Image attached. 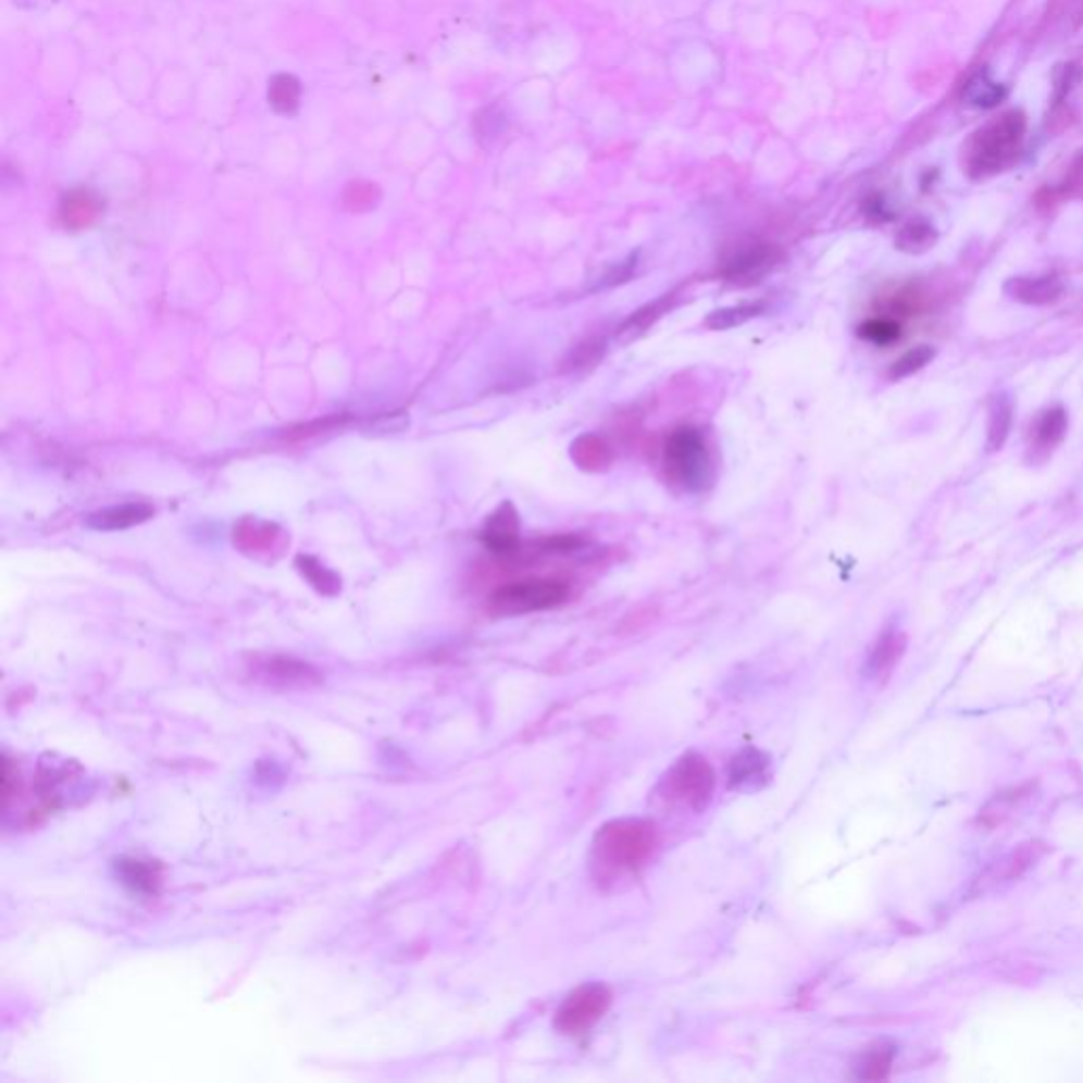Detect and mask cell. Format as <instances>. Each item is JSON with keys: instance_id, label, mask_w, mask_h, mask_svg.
Listing matches in <instances>:
<instances>
[{"instance_id": "6da1fadb", "label": "cell", "mask_w": 1083, "mask_h": 1083, "mask_svg": "<svg viewBox=\"0 0 1083 1083\" xmlns=\"http://www.w3.org/2000/svg\"><path fill=\"white\" fill-rule=\"evenodd\" d=\"M655 823L644 819H617L599 827L593 841V868L601 879L637 872L657 849Z\"/></svg>"}, {"instance_id": "7a4b0ae2", "label": "cell", "mask_w": 1083, "mask_h": 1083, "mask_svg": "<svg viewBox=\"0 0 1083 1083\" xmlns=\"http://www.w3.org/2000/svg\"><path fill=\"white\" fill-rule=\"evenodd\" d=\"M667 478L688 494L705 491L713 481V462L705 432L697 426H677L662 447Z\"/></svg>"}, {"instance_id": "3957f363", "label": "cell", "mask_w": 1083, "mask_h": 1083, "mask_svg": "<svg viewBox=\"0 0 1083 1083\" xmlns=\"http://www.w3.org/2000/svg\"><path fill=\"white\" fill-rule=\"evenodd\" d=\"M1026 134V119L1020 111L1004 113L988 123L969 147L968 170L973 178H988L1016 163Z\"/></svg>"}, {"instance_id": "277c9868", "label": "cell", "mask_w": 1083, "mask_h": 1083, "mask_svg": "<svg viewBox=\"0 0 1083 1083\" xmlns=\"http://www.w3.org/2000/svg\"><path fill=\"white\" fill-rule=\"evenodd\" d=\"M570 599V584L561 578H525L496 588L489 597V610L498 617H523L546 612Z\"/></svg>"}, {"instance_id": "5b68a950", "label": "cell", "mask_w": 1083, "mask_h": 1083, "mask_svg": "<svg viewBox=\"0 0 1083 1083\" xmlns=\"http://www.w3.org/2000/svg\"><path fill=\"white\" fill-rule=\"evenodd\" d=\"M660 787L671 802L684 805L695 812L705 811L715 792V773L707 758L686 754L664 774Z\"/></svg>"}, {"instance_id": "8992f818", "label": "cell", "mask_w": 1083, "mask_h": 1083, "mask_svg": "<svg viewBox=\"0 0 1083 1083\" xmlns=\"http://www.w3.org/2000/svg\"><path fill=\"white\" fill-rule=\"evenodd\" d=\"M612 1006V993L603 984H584L565 997L557 1009L555 1026L559 1033L578 1037L588 1033Z\"/></svg>"}, {"instance_id": "52a82bcc", "label": "cell", "mask_w": 1083, "mask_h": 1083, "mask_svg": "<svg viewBox=\"0 0 1083 1083\" xmlns=\"http://www.w3.org/2000/svg\"><path fill=\"white\" fill-rule=\"evenodd\" d=\"M783 252L773 244H747L729 254L720 267V277L735 286H751L779 265Z\"/></svg>"}, {"instance_id": "ba28073f", "label": "cell", "mask_w": 1083, "mask_h": 1083, "mask_svg": "<svg viewBox=\"0 0 1083 1083\" xmlns=\"http://www.w3.org/2000/svg\"><path fill=\"white\" fill-rule=\"evenodd\" d=\"M233 542L244 555L267 559V557H279L284 552V548L288 546V536L279 525L271 521L244 516L233 527Z\"/></svg>"}, {"instance_id": "9c48e42d", "label": "cell", "mask_w": 1083, "mask_h": 1083, "mask_svg": "<svg viewBox=\"0 0 1083 1083\" xmlns=\"http://www.w3.org/2000/svg\"><path fill=\"white\" fill-rule=\"evenodd\" d=\"M481 542L498 557H512L521 550V519L514 503L506 500L487 516Z\"/></svg>"}, {"instance_id": "30bf717a", "label": "cell", "mask_w": 1083, "mask_h": 1083, "mask_svg": "<svg viewBox=\"0 0 1083 1083\" xmlns=\"http://www.w3.org/2000/svg\"><path fill=\"white\" fill-rule=\"evenodd\" d=\"M1044 843H1037V841L1020 845L1018 849L1007 852L1001 859H997L995 863H991L986 868V872L975 881L973 891L980 893V891L993 889L997 885H1004V883H1009V881L1022 876L1031 866H1035L1044 857Z\"/></svg>"}, {"instance_id": "8fae6325", "label": "cell", "mask_w": 1083, "mask_h": 1083, "mask_svg": "<svg viewBox=\"0 0 1083 1083\" xmlns=\"http://www.w3.org/2000/svg\"><path fill=\"white\" fill-rule=\"evenodd\" d=\"M1069 430V415L1062 407L1044 409L1031 424L1029 430V451L1035 460H1047L1051 451L1065 440Z\"/></svg>"}, {"instance_id": "7c38bea8", "label": "cell", "mask_w": 1083, "mask_h": 1083, "mask_svg": "<svg viewBox=\"0 0 1083 1083\" xmlns=\"http://www.w3.org/2000/svg\"><path fill=\"white\" fill-rule=\"evenodd\" d=\"M1006 292L1018 303L1042 308L1062 297L1065 284L1056 275H1018L1007 282Z\"/></svg>"}, {"instance_id": "4fadbf2b", "label": "cell", "mask_w": 1083, "mask_h": 1083, "mask_svg": "<svg viewBox=\"0 0 1083 1083\" xmlns=\"http://www.w3.org/2000/svg\"><path fill=\"white\" fill-rule=\"evenodd\" d=\"M769 771H771V758L756 747H747L731 760L729 785L740 792L758 789L769 783Z\"/></svg>"}, {"instance_id": "5bb4252c", "label": "cell", "mask_w": 1083, "mask_h": 1083, "mask_svg": "<svg viewBox=\"0 0 1083 1083\" xmlns=\"http://www.w3.org/2000/svg\"><path fill=\"white\" fill-rule=\"evenodd\" d=\"M102 212L100 197L89 189H73L60 201V221L66 229L80 232L91 227Z\"/></svg>"}, {"instance_id": "9a60e30c", "label": "cell", "mask_w": 1083, "mask_h": 1083, "mask_svg": "<svg viewBox=\"0 0 1083 1083\" xmlns=\"http://www.w3.org/2000/svg\"><path fill=\"white\" fill-rule=\"evenodd\" d=\"M680 299H682L680 288H673V290L660 295L655 301L642 306L639 310L628 313L619 326V335H628V337L644 335L648 328H652L657 324L658 320H662L669 311L675 310L677 303H680Z\"/></svg>"}, {"instance_id": "2e32d148", "label": "cell", "mask_w": 1083, "mask_h": 1083, "mask_svg": "<svg viewBox=\"0 0 1083 1083\" xmlns=\"http://www.w3.org/2000/svg\"><path fill=\"white\" fill-rule=\"evenodd\" d=\"M155 514L153 506L145 502L121 503L113 508H104L100 512H94L87 519V525L98 532H116V530H127L134 525H140L149 521Z\"/></svg>"}, {"instance_id": "e0dca14e", "label": "cell", "mask_w": 1083, "mask_h": 1083, "mask_svg": "<svg viewBox=\"0 0 1083 1083\" xmlns=\"http://www.w3.org/2000/svg\"><path fill=\"white\" fill-rule=\"evenodd\" d=\"M570 458L584 472H606L614 462V449L603 436L586 432L570 445Z\"/></svg>"}, {"instance_id": "ac0fdd59", "label": "cell", "mask_w": 1083, "mask_h": 1083, "mask_svg": "<svg viewBox=\"0 0 1083 1083\" xmlns=\"http://www.w3.org/2000/svg\"><path fill=\"white\" fill-rule=\"evenodd\" d=\"M904 650H906V635L895 628L885 631L868 657V675L874 680H885L899 662Z\"/></svg>"}, {"instance_id": "d6986e66", "label": "cell", "mask_w": 1083, "mask_h": 1083, "mask_svg": "<svg viewBox=\"0 0 1083 1083\" xmlns=\"http://www.w3.org/2000/svg\"><path fill=\"white\" fill-rule=\"evenodd\" d=\"M1013 424V404L1007 394H995L988 402V420H986V449L1001 451L1009 438Z\"/></svg>"}, {"instance_id": "ffe728a7", "label": "cell", "mask_w": 1083, "mask_h": 1083, "mask_svg": "<svg viewBox=\"0 0 1083 1083\" xmlns=\"http://www.w3.org/2000/svg\"><path fill=\"white\" fill-rule=\"evenodd\" d=\"M301 80L292 75H275V77L270 80V91H267V100H270L271 109L279 115H295L301 107Z\"/></svg>"}, {"instance_id": "44dd1931", "label": "cell", "mask_w": 1083, "mask_h": 1083, "mask_svg": "<svg viewBox=\"0 0 1083 1083\" xmlns=\"http://www.w3.org/2000/svg\"><path fill=\"white\" fill-rule=\"evenodd\" d=\"M935 241H937L935 227L923 219L906 223L895 235V248L906 254H923L935 246Z\"/></svg>"}, {"instance_id": "7402d4cb", "label": "cell", "mask_w": 1083, "mask_h": 1083, "mask_svg": "<svg viewBox=\"0 0 1083 1083\" xmlns=\"http://www.w3.org/2000/svg\"><path fill=\"white\" fill-rule=\"evenodd\" d=\"M1033 789V785H1022V787H1013V789H1007V792H1001L997 794L982 811H980V817L978 821L984 825V827H997L1006 821L1007 817L1013 812V809L1029 796V792Z\"/></svg>"}, {"instance_id": "603a6c76", "label": "cell", "mask_w": 1083, "mask_h": 1083, "mask_svg": "<svg viewBox=\"0 0 1083 1083\" xmlns=\"http://www.w3.org/2000/svg\"><path fill=\"white\" fill-rule=\"evenodd\" d=\"M608 351V341L603 337H586L581 344L568 351L561 362V373H576L597 366Z\"/></svg>"}, {"instance_id": "cb8c5ba5", "label": "cell", "mask_w": 1083, "mask_h": 1083, "mask_svg": "<svg viewBox=\"0 0 1083 1083\" xmlns=\"http://www.w3.org/2000/svg\"><path fill=\"white\" fill-rule=\"evenodd\" d=\"M767 311V303L764 301H756V303H743V306H731V308H722V310L711 311L707 318H705V326L709 331H731V328H736V326H743L747 324L749 320L762 315Z\"/></svg>"}, {"instance_id": "d4e9b609", "label": "cell", "mask_w": 1083, "mask_h": 1083, "mask_svg": "<svg viewBox=\"0 0 1083 1083\" xmlns=\"http://www.w3.org/2000/svg\"><path fill=\"white\" fill-rule=\"evenodd\" d=\"M1006 87L1001 83L993 80L986 73H980L971 78L966 85V91H963L966 102L975 109H995L997 104H1001L1006 100Z\"/></svg>"}, {"instance_id": "484cf974", "label": "cell", "mask_w": 1083, "mask_h": 1083, "mask_svg": "<svg viewBox=\"0 0 1083 1083\" xmlns=\"http://www.w3.org/2000/svg\"><path fill=\"white\" fill-rule=\"evenodd\" d=\"M895 1058V1047L889 1044H879L870 1047L866 1054H861L857 1062V1078L876 1082L889 1078L891 1067Z\"/></svg>"}, {"instance_id": "4316f807", "label": "cell", "mask_w": 1083, "mask_h": 1083, "mask_svg": "<svg viewBox=\"0 0 1083 1083\" xmlns=\"http://www.w3.org/2000/svg\"><path fill=\"white\" fill-rule=\"evenodd\" d=\"M297 568L299 572L310 581L311 586L324 595H337L341 590V581L339 576L324 568L318 559H313L310 555H301L297 557Z\"/></svg>"}, {"instance_id": "83f0119b", "label": "cell", "mask_w": 1083, "mask_h": 1083, "mask_svg": "<svg viewBox=\"0 0 1083 1083\" xmlns=\"http://www.w3.org/2000/svg\"><path fill=\"white\" fill-rule=\"evenodd\" d=\"M857 335L874 346H891L901 337V324L889 315H879V318L866 320L857 328Z\"/></svg>"}, {"instance_id": "f1b7e54d", "label": "cell", "mask_w": 1083, "mask_h": 1083, "mask_svg": "<svg viewBox=\"0 0 1083 1083\" xmlns=\"http://www.w3.org/2000/svg\"><path fill=\"white\" fill-rule=\"evenodd\" d=\"M379 199H382V189L369 180H351L341 195L344 208L356 214L373 210L379 203Z\"/></svg>"}, {"instance_id": "f546056e", "label": "cell", "mask_w": 1083, "mask_h": 1083, "mask_svg": "<svg viewBox=\"0 0 1083 1083\" xmlns=\"http://www.w3.org/2000/svg\"><path fill=\"white\" fill-rule=\"evenodd\" d=\"M933 358H935V349L929 348V346H917V348L908 349L891 364L887 375L893 382L906 379V377L923 371Z\"/></svg>"}, {"instance_id": "4dcf8cb0", "label": "cell", "mask_w": 1083, "mask_h": 1083, "mask_svg": "<svg viewBox=\"0 0 1083 1083\" xmlns=\"http://www.w3.org/2000/svg\"><path fill=\"white\" fill-rule=\"evenodd\" d=\"M119 870H121V876L125 879V883L134 885L136 889H153L155 874H153V872H151V870H149L142 861H121Z\"/></svg>"}, {"instance_id": "1f68e13d", "label": "cell", "mask_w": 1083, "mask_h": 1083, "mask_svg": "<svg viewBox=\"0 0 1083 1083\" xmlns=\"http://www.w3.org/2000/svg\"><path fill=\"white\" fill-rule=\"evenodd\" d=\"M1082 77V71L1078 64H1062L1058 66V73L1054 77V104H1060L1069 94L1071 89L1078 85V80Z\"/></svg>"}, {"instance_id": "d6a6232c", "label": "cell", "mask_w": 1083, "mask_h": 1083, "mask_svg": "<svg viewBox=\"0 0 1083 1083\" xmlns=\"http://www.w3.org/2000/svg\"><path fill=\"white\" fill-rule=\"evenodd\" d=\"M582 546H584V540L576 534H557V536L540 540L538 550L544 555H572V552L581 550Z\"/></svg>"}]
</instances>
